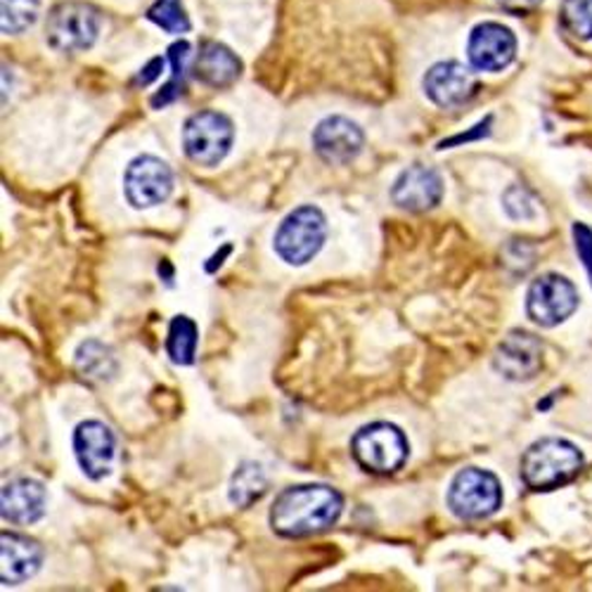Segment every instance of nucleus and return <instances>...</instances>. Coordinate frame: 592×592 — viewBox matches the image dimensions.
I'll return each instance as SVG.
<instances>
[{
	"label": "nucleus",
	"mask_w": 592,
	"mask_h": 592,
	"mask_svg": "<svg viewBox=\"0 0 592 592\" xmlns=\"http://www.w3.org/2000/svg\"><path fill=\"white\" fill-rule=\"evenodd\" d=\"M467 55L474 69L502 71L514 60L516 38L508 26H502L498 22L476 24L469 34Z\"/></svg>",
	"instance_id": "obj_12"
},
{
	"label": "nucleus",
	"mask_w": 592,
	"mask_h": 592,
	"mask_svg": "<svg viewBox=\"0 0 592 592\" xmlns=\"http://www.w3.org/2000/svg\"><path fill=\"white\" fill-rule=\"evenodd\" d=\"M124 190L134 209H152L171 197L173 171L159 156L140 154L126 169Z\"/></svg>",
	"instance_id": "obj_9"
},
{
	"label": "nucleus",
	"mask_w": 592,
	"mask_h": 592,
	"mask_svg": "<svg viewBox=\"0 0 592 592\" xmlns=\"http://www.w3.org/2000/svg\"><path fill=\"white\" fill-rule=\"evenodd\" d=\"M38 0H0V28L3 34H22L38 18Z\"/></svg>",
	"instance_id": "obj_23"
},
{
	"label": "nucleus",
	"mask_w": 592,
	"mask_h": 592,
	"mask_svg": "<svg viewBox=\"0 0 592 592\" xmlns=\"http://www.w3.org/2000/svg\"><path fill=\"white\" fill-rule=\"evenodd\" d=\"M365 136L346 117H327L315 126L313 150L327 164H349L363 150Z\"/></svg>",
	"instance_id": "obj_14"
},
{
	"label": "nucleus",
	"mask_w": 592,
	"mask_h": 592,
	"mask_svg": "<svg viewBox=\"0 0 592 592\" xmlns=\"http://www.w3.org/2000/svg\"><path fill=\"white\" fill-rule=\"evenodd\" d=\"M117 358H114L109 346L97 339L83 341L77 349V370L81 372L83 380L93 384L109 382L117 374Z\"/></svg>",
	"instance_id": "obj_19"
},
{
	"label": "nucleus",
	"mask_w": 592,
	"mask_h": 592,
	"mask_svg": "<svg viewBox=\"0 0 592 592\" xmlns=\"http://www.w3.org/2000/svg\"><path fill=\"white\" fill-rule=\"evenodd\" d=\"M561 22L567 32L581 40L592 38V0H565L561 5Z\"/></svg>",
	"instance_id": "obj_25"
},
{
	"label": "nucleus",
	"mask_w": 592,
	"mask_h": 592,
	"mask_svg": "<svg viewBox=\"0 0 592 592\" xmlns=\"http://www.w3.org/2000/svg\"><path fill=\"white\" fill-rule=\"evenodd\" d=\"M193 71L195 79H199L205 85H211V89H228V85H233L240 79L242 62L223 43L207 40L197 53Z\"/></svg>",
	"instance_id": "obj_18"
},
{
	"label": "nucleus",
	"mask_w": 592,
	"mask_h": 592,
	"mask_svg": "<svg viewBox=\"0 0 592 592\" xmlns=\"http://www.w3.org/2000/svg\"><path fill=\"white\" fill-rule=\"evenodd\" d=\"M353 460L370 474H394L398 472L410 455L408 439L396 425L372 422L356 431L351 441Z\"/></svg>",
	"instance_id": "obj_3"
},
{
	"label": "nucleus",
	"mask_w": 592,
	"mask_h": 592,
	"mask_svg": "<svg viewBox=\"0 0 592 592\" xmlns=\"http://www.w3.org/2000/svg\"><path fill=\"white\" fill-rule=\"evenodd\" d=\"M425 93L431 103L453 109L469 103L476 93V79L472 71L460 62H439L427 71Z\"/></svg>",
	"instance_id": "obj_15"
},
{
	"label": "nucleus",
	"mask_w": 592,
	"mask_h": 592,
	"mask_svg": "<svg viewBox=\"0 0 592 592\" xmlns=\"http://www.w3.org/2000/svg\"><path fill=\"white\" fill-rule=\"evenodd\" d=\"M235 128L225 114L205 109L193 114L183 128V148L197 166H219L233 148Z\"/></svg>",
	"instance_id": "obj_5"
},
{
	"label": "nucleus",
	"mask_w": 592,
	"mask_h": 592,
	"mask_svg": "<svg viewBox=\"0 0 592 592\" xmlns=\"http://www.w3.org/2000/svg\"><path fill=\"white\" fill-rule=\"evenodd\" d=\"M327 237L325 213L313 207H299L280 223L276 233V254L290 266H306L323 249Z\"/></svg>",
	"instance_id": "obj_4"
},
{
	"label": "nucleus",
	"mask_w": 592,
	"mask_h": 592,
	"mask_svg": "<svg viewBox=\"0 0 592 592\" xmlns=\"http://www.w3.org/2000/svg\"><path fill=\"white\" fill-rule=\"evenodd\" d=\"M498 3L508 10H531V8L541 5L543 0H498Z\"/></svg>",
	"instance_id": "obj_27"
},
{
	"label": "nucleus",
	"mask_w": 592,
	"mask_h": 592,
	"mask_svg": "<svg viewBox=\"0 0 592 592\" xmlns=\"http://www.w3.org/2000/svg\"><path fill=\"white\" fill-rule=\"evenodd\" d=\"M148 18L162 26L166 34H185L190 32V20H187V14L183 10L181 0H156V3L150 8Z\"/></svg>",
	"instance_id": "obj_24"
},
{
	"label": "nucleus",
	"mask_w": 592,
	"mask_h": 592,
	"mask_svg": "<svg viewBox=\"0 0 592 592\" xmlns=\"http://www.w3.org/2000/svg\"><path fill=\"white\" fill-rule=\"evenodd\" d=\"M573 242H576V252H579V258L583 262L590 282H592V230L585 223H576L573 225Z\"/></svg>",
	"instance_id": "obj_26"
},
{
	"label": "nucleus",
	"mask_w": 592,
	"mask_h": 592,
	"mask_svg": "<svg viewBox=\"0 0 592 592\" xmlns=\"http://www.w3.org/2000/svg\"><path fill=\"white\" fill-rule=\"evenodd\" d=\"M0 512L10 524H34L46 512V486L36 479L8 481L0 494Z\"/></svg>",
	"instance_id": "obj_17"
},
{
	"label": "nucleus",
	"mask_w": 592,
	"mask_h": 592,
	"mask_svg": "<svg viewBox=\"0 0 592 592\" xmlns=\"http://www.w3.org/2000/svg\"><path fill=\"white\" fill-rule=\"evenodd\" d=\"M583 465V453L571 441L541 439L522 457V481L531 490H555L571 484Z\"/></svg>",
	"instance_id": "obj_2"
},
{
	"label": "nucleus",
	"mask_w": 592,
	"mask_h": 592,
	"mask_svg": "<svg viewBox=\"0 0 592 592\" xmlns=\"http://www.w3.org/2000/svg\"><path fill=\"white\" fill-rule=\"evenodd\" d=\"M43 565V547L22 533L0 536V581L3 585H20L34 579Z\"/></svg>",
	"instance_id": "obj_16"
},
{
	"label": "nucleus",
	"mask_w": 592,
	"mask_h": 592,
	"mask_svg": "<svg viewBox=\"0 0 592 592\" xmlns=\"http://www.w3.org/2000/svg\"><path fill=\"white\" fill-rule=\"evenodd\" d=\"M579 309V292L571 280L547 272L533 280L526 294V313L541 327H555Z\"/></svg>",
	"instance_id": "obj_8"
},
{
	"label": "nucleus",
	"mask_w": 592,
	"mask_h": 592,
	"mask_svg": "<svg viewBox=\"0 0 592 592\" xmlns=\"http://www.w3.org/2000/svg\"><path fill=\"white\" fill-rule=\"evenodd\" d=\"M100 12L81 0L57 3L46 22V38L60 53H83L97 40Z\"/></svg>",
	"instance_id": "obj_7"
},
{
	"label": "nucleus",
	"mask_w": 592,
	"mask_h": 592,
	"mask_svg": "<svg viewBox=\"0 0 592 592\" xmlns=\"http://www.w3.org/2000/svg\"><path fill=\"white\" fill-rule=\"evenodd\" d=\"M502 504V486L498 476L488 469L467 467L455 474L448 488V508L465 522H479L496 514Z\"/></svg>",
	"instance_id": "obj_6"
},
{
	"label": "nucleus",
	"mask_w": 592,
	"mask_h": 592,
	"mask_svg": "<svg viewBox=\"0 0 592 592\" xmlns=\"http://www.w3.org/2000/svg\"><path fill=\"white\" fill-rule=\"evenodd\" d=\"M344 498L325 484L285 488L270 508V526L282 538H306L339 522Z\"/></svg>",
	"instance_id": "obj_1"
},
{
	"label": "nucleus",
	"mask_w": 592,
	"mask_h": 592,
	"mask_svg": "<svg viewBox=\"0 0 592 592\" xmlns=\"http://www.w3.org/2000/svg\"><path fill=\"white\" fill-rule=\"evenodd\" d=\"M74 455L83 474L93 481H100L112 474L114 455H117V439H114L112 429L103 422H81L74 431Z\"/></svg>",
	"instance_id": "obj_11"
},
{
	"label": "nucleus",
	"mask_w": 592,
	"mask_h": 592,
	"mask_svg": "<svg viewBox=\"0 0 592 592\" xmlns=\"http://www.w3.org/2000/svg\"><path fill=\"white\" fill-rule=\"evenodd\" d=\"M494 365L504 380L529 382L543 368V344L529 332L514 329L498 344Z\"/></svg>",
	"instance_id": "obj_13"
},
{
	"label": "nucleus",
	"mask_w": 592,
	"mask_h": 592,
	"mask_svg": "<svg viewBox=\"0 0 592 592\" xmlns=\"http://www.w3.org/2000/svg\"><path fill=\"white\" fill-rule=\"evenodd\" d=\"M266 488H268V476L264 467L258 465V462H242L237 472L233 474V479H230L228 496L235 508L247 510L256 500L264 498Z\"/></svg>",
	"instance_id": "obj_20"
},
{
	"label": "nucleus",
	"mask_w": 592,
	"mask_h": 592,
	"mask_svg": "<svg viewBox=\"0 0 592 592\" xmlns=\"http://www.w3.org/2000/svg\"><path fill=\"white\" fill-rule=\"evenodd\" d=\"M169 60H171V67H173V77L164 85V89L152 97V107H156V109L173 103V100H176L183 93V89H185V69H187V60H190V43H185V40L173 43V46L169 48Z\"/></svg>",
	"instance_id": "obj_22"
},
{
	"label": "nucleus",
	"mask_w": 592,
	"mask_h": 592,
	"mask_svg": "<svg viewBox=\"0 0 592 592\" xmlns=\"http://www.w3.org/2000/svg\"><path fill=\"white\" fill-rule=\"evenodd\" d=\"M197 344H199V329L193 317L176 315L169 325V337H166V353L171 363L176 365H193L197 356Z\"/></svg>",
	"instance_id": "obj_21"
},
{
	"label": "nucleus",
	"mask_w": 592,
	"mask_h": 592,
	"mask_svg": "<svg viewBox=\"0 0 592 592\" xmlns=\"http://www.w3.org/2000/svg\"><path fill=\"white\" fill-rule=\"evenodd\" d=\"M443 178L437 169L415 164L406 171L392 185V199L394 205L403 211L410 213H425L437 209L443 199Z\"/></svg>",
	"instance_id": "obj_10"
}]
</instances>
